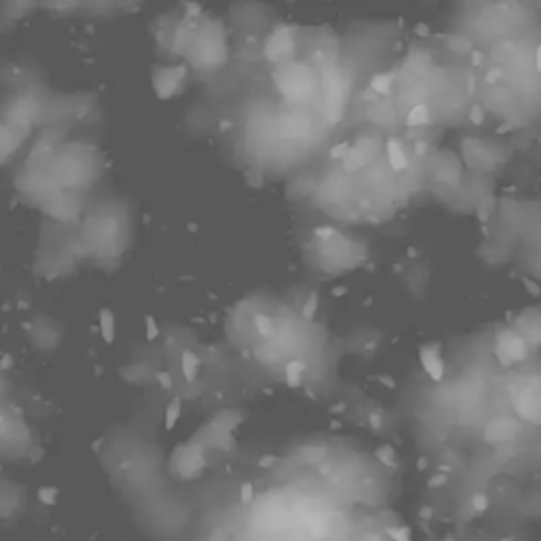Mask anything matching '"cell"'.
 <instances>
[{
	"label": "cell",
	"mask_w": 541,
	"mask_h": 541,
	"mask_svg": "<svg viewBox=\"0 0 541 541\" xmlns=\"http://www.w3.org/2000/svg\"><path fill=\"white\" fill-rule=\"evenodd\" d=\"M387 159H389V165L395 169V171H402V169H406V165H408V159H406V155H404V150H402V146H399V142L397 140H389V142H387Z\"/></svg>",
	"instance_id": "obj_1"
},
{
	"label": "cell",
	"mask_w": 541,
	"mask_h": 541,
	"mask_svg": "<svg viewBox=\"0 0 541 541\" xmlns=\"http://www.w3.org/2000/svg\"><path fill=\"white\" fill-rule=\"evenodd\" d=\"M425 123H429V110H427V106L417 104L415 108L408 112L406 125L408 127H419V125H425Z\"/></svg>",
	"instance_id": "obj_2"
},
{
	"label": "cell",
	"mask_w": 541,
	"mask_h": 541,
	"mask_svg": "<svg viewBox=\"0 0 541 541\" xmlns=\"http://www.w3.org/2000/svg\"><path fill=\"white\" fill-rule=\"evenodd\" d=\"M304 370V364L302 362H290L288 368H286V381L290 387H298L300 385V374Z\"/></svg>",
	"instance_id": "obj_3"
},
{
	"label": "cell",
	"mask_w": 541,
	"mask_h": 541,
	"mask_svg": "<svg viewBox=\"0 0 541 541\" xmlns=\"http://www.w3.org/2000/svg\"><path fill=\"white\" fill-rule=\"evenodd\" d=\"M423 359V366H425V370L429 372V376L433 381H440L442 379V372H444V366H442V362L438 359V357H427V355H423L421 357Z\"/></svg>",
	"instance_id": "obj_4"
},
{
	"label": "cell",
	"mask_w": 541,
	"mask_h": 541,
	"mask_svg": "<svg viewBox=\"0 0 541 541\" xmlns=\"http://www.w3.org/2000/svg\"><path fill=\"white\" fill-rule=\"evenodd\" d=\"M370 89H372L374 93L387 96V93L391 91V76H387V74H376V76L370 80Z\"/></svg>",
	"instance_id": "obj_5"
},
{
	"label": "cell",
	"mask_w": 541,
	"mask_h": 541,
	"mask_svg": "<svg viewBox=\"0 0 541 541\" xmlns=\"http://www.w3.org/2000/svg\"><path fill=\"white\" fill-rule=\"evenodd\" d=\"M256 330L260 332L262 336H268V334H273V322L268 320L266 315H256Z\"/></svg>",
	"instance_id": "obj_6"
},
{
	"label": "cell",
	"mask_w": 541,
	"mask_h": 541,
	"mask_svg": "<svg viewBox=\"0 0 541 541\" xmlns=\"http://www.w3.org/2000/svg\"><path fill=\"white\" fill-rule=\"evenodd\" d=\"M450 44L455 47V49H459V51H469V53H472V42H469V40H465V38H461V36L453 38V40H450Z\"/></svg>",
	"instance_id": "obj_7"
},
{
	"label": "cell",
	"mask_w": 541,
	"mask_h": 541,
	"mask_svg": "<svg viewBox=\"0 0 541 541\" xmlns=\"http://www.w3.org/2000/svg\"><path fill=\"white\" fill-rule=\"evenodd\" d=\"M315 309H317V302H315V298L311 296V298L307 300V304H304V309H302L304 320H311V317H313V313H315Z\"/></svg>",
	"instance_id": "obj_8"
},
{
	"label": "cell",
	"mask_w": 541,
	"mask_h": 541,
	"mask_svg": "<svg viewBox=\"0 0 541 541\" xmlns=\"http://www.w3.org/2000/svg\"><path fill=\"white\" fill-rule=\"evenodd\" d=\"M195 359L191 355H184V370H186V376L188 379H193V374H195Z\"/></svg>",
	"instance_id": "obj_9"
},
{
	"label": "cell",
	"mask_w": 541,
	"mask_h": 541,
	"mask_svg": "<svg viewBox=\"0 0 541 541\" xmlns=\"http://www.w3.org/2000/svg\"><path fill=\"white\" fill-rule=\"evenodd\" d=\"M469 119H472V123H482V119H484V112H482V106H474L472 112H469Z\"/></svg>",
	"instance_id": "obj_10"
},
{
	"label": "cell",
	"mask_w": 541,
	"mask_h": 541,
	"mask_svg": "<svg viewBox=\"0 0 541 541\" xmlns=\"http://www.w3.org/2000/svg\"><path fill=\"white\" fill-rule=\"evenodd\" d=\"M379 459H381L383 463H387V465H393V459H391V450L389 448L379 450Z\"/></svg>",
	"instance_id": "obj_11"
},
{
	"label": "cell",
	"mask_w": 541,
	"mask_h": 541,
	"mask_svg": "<svg viewBox=\"0 0 541 541\" xmlns=\"http://www.w3.org/2000/svg\"><path fill=\"white\" fill-rule=\"evenodd\" d=\"M252 492H254V490H252V484H245V486L241 488V501H243V503H250V501H252Z\"/></svg>",
	"instance_id": "obj_12"
},
{
	"label": "cell",
	"mask_w": 541,
	"mask_h": 541,
	"mask_svg": "<svg viewBox=\"0 0 541 541\" xmlns=\"http://www.w3.org/2000/svg\"><path fill=\"white\" fill-rule=\"evenodd\" d=\"M472 62H474V66L484 64V53L482 51H472Z\"/></svg>",
	"instance_id": "obj_13"
},
{
	"label": "cell",
	"mask_w": 541,
	"mask_h": 541,
	"mask_svg": "<svg viewBox=\"0 0 541 541\" xmlns=\"http://www.w3.org/2000/svg\"><path fill=\"white\" fill-rule=\"evenodd\" d=\"M474 505H476L478 510H484V508H486V497H484V495H478V497L474 499Z\"/></svg>",
	"instance_id": "obj_14"
},
{
	"label": "cell",
	"mask_w": 541,
	"mask_h": 541,
	"mask_svg": "<svg viewBox=\"0 0 541 541\" xmlns=\"http://www.w3.org/2000/svg\"><path fill=\"white\" fill-rule=\"evenodd\" d=\"M499 76H501V70L495 68V70H492V72L486 76V83H495V80H499Z\"/></svg>",
	"instance_id": "obj_15"
},
{
	"label": "cell",
	"mask_w": 541,
	"mask_h": 541,
	"mask_svg": "<svg viewBox=\"0 0 541 541\" xmlns=\"http://www.w3.org/2000/svg\"><path fill=\"white\" fill-rule=\"evenodd\" d=\"M535 68L541 72V44L537 47V51H535Z\"/></svg>",
	"instance_id": "obj_16"
},
{
	"label": "cell",
	"mask_w": 541,
	"mask_h": 541,
	"mask_svg": "<svg viewBox=\"0 0 541 541\" xmlns=\"http://www.w3.org/2000/svg\"><path fill=\"white\" fill-rule=\"evenodd\" d=\"M343 150H345V146H336V148H332V157H334V159L343 157Z\"/></svg>",
	"instance_id": "obj_17"
},
{
	"label": "cell",
	"mask_w": 541,
	"mask_h": 541,
	"mask_svg": "<svg viewBox=\"0 0 541 541\" xmlns=\"http://www.w3.org/2000/svg\"><path fill=\"white\" fill-rule=\"evenodd\" d=\"M417 32L421 34V36H425V34H427L429 30H427V26H425V23H419V26H417Z\"/></svg>",
	"instance_id": "obj_18"
},
{
	"label": "cell",
	"mask_w": 541,
	"mask_h": 541,
	"mask_svg": "<svg viewBox=\"0 0 541 541\" xmlns=\"http://www.w3.org/2000/svg\"><path fill=\"white\" fill-rule=\"evenodd\" d=\"M526 286H528V292H533V294H535V296H537V294L541 292V290H539V288H537L535 284H531V281H526Z\"/></svg>",
	"instance_id": "obj_19"
},
{
	"label": "cell",
	"mask_w": 541,
	"mask_h": 541,
	"mask_svg": "<svg viewBox=\"0 0 541 541\" xmlns=\"http://www.w3.org/2000/svg\"><path fill=\"white\" fill-rule=\"evenodd\" d=\"M467 83H469V85H467V91H469V93H474V89H476V85H474V78H469Z\"/></svg>",
	"instance_id": "obj_20"
}]
</instances>
